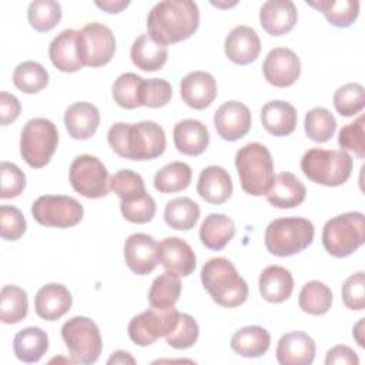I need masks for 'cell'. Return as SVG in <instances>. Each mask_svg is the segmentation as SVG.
I'll return each mask as SVG.
<instances>
[{"label": "cell", "instance_id": "6da1fadb", "mask_svg": "<svg viewBox=\"0 0 365 365\" xmlns=\"http://www.w3.org/2000/svg\"><path fill=\"white\" fill-rule=\"evenodd\" d=\"M200 26V10L190 0H164L153 6L147 16V30L163 46L190 38Z\"/></svg>", "mask_w": 365, "mask_h": 365}, {"label": "cell", "instance_id": "7a4b0ae2", "mask_svg": "<svg viewBox=\"0 0 365 365\" xmlns=\"http://www.w3.org/2000/svg\"><path fill=\"white\" fill-rule=\"evenodd\" d=\"M111 150L127 160L145 161L160 157L167 147L165 133L155 121L115 123L107 133Z\"/></svg>", "mask_w": 365, "mask_h": 365}, {"label": "cell", "instance_id": "3957f363", "mask_svg": "<svg viewBox=\"0 0 365 365\" xmlns=\"http://www.w3.org/2000/svg\"><path fill=\"white\" fill-rule=\"evenodd\" d=\"M201 282L211 299L224 308L242 305L248 298V285L228 258H210L201 268Z\"/></svg>", "mask_w": 365, "mask_h": 365}, {"label": "cell", "instance_id": "277c9868", "mask_svg": "<svg viewBox=\"0 0 365 365\" xmlns=\"http://www.w3.org/2000/svg\"><path fill=\"white\" fill-rule=\"evenodd\" d=\"M235 168L241 188L254 197L265 195L275 178L271 153L259 143H248L237 151Z\"/></svg>", "mask_w": 365, "mask_h": 365}, {"label": "cell", "instance_id": "5b68a950", "mask_svg": "<svg viewBox=\"0 0 365 365\" xmlns=\"http://www.w3.org/2000/svg\"><path fill=\"white\" fill-rule=\"evenodd\" d=\"M354 167L352 157L344 150L309 148L301 158L304 175L315 184L338 187L348 181Z\"/></svg>", "mask_w": 365, "mask_h": 365}, {"label": "cell", "instance_id": "8992f818", "mask_svg": "<svg viewBox=\"0 0 365 365\" xmlns=\"http://www.w3.org/2000/svg\"><path fill=\"white\" fill-rule=\"evenodd\" d=\"M315 235L314 224L302 217H284L271 221L264 234V242L269 254L291 257L308 248Z\"/></svg>", "mask_w": 365, "mask_h": 365}, {"label": "cell", "instance_id": "52a82bcc", "mask_svg": "<svg viewBox=\"0 0 365 365\" xmlns=\"http://www.w3.org/2000/svg\"><path fill=\"white\" fill-rule=\"evenodd\" d=\"M322 245L335 258L354 254L365 242V217L349 211L328 220L322 228Z\"/></svg>", "mask_w": 365, "mask_h": 365}, {"label": "cell", "instance_id": "ba28073f", "mask_svg": "<svg viewBox=\"0 0 365 365\" xmlns=\"http://www.w3.org/2000/svg\"><path fill=\"white\" fill-rule=\"evenodd\" d=\"M58 145V131L53 121L36 117L26 123L20 137V154L31 168H43Z\"/></svg>", "mask_w": 365, "mask_h": 365}, {"label": "cell", "instance_id": "9c48e42d", "mask_svg": "<svg viewBox=\"0 0 365 365\" xmlns=\"http://www.w3.org/2000/svg\"><path fill=\"white\" fill-rule=\"evenodd\" d=\"M61 336L76 364H94L103 351V341L97 324L88 317L77 315L61 327Z\"/></svg>", "mask_w": 365, "mask_h": 365}, {"label": "cell", "instance_id": "30bf717a", "mask_svg": "<svg viewBox=\"0 0 365 365\" xmlns=\"http://www.w3.org/2000/svg\"><path fill=\"white\" fill-rule=\"evenodd\" d=\"M31 215L44 227L71 228L83 220L84 208L68 195H41L33 202Z\"/></svg>", "mask_w": 365, "mask_h": 365}, {"label": "cell", "instance_id": "8fae6325", "mask_svg": "<svg viewBox=\"0 0 365 365\" xmlns=\"http://www.w3.org/2000/svg\"><path fill=\"white\" fill-rule=\"evenodd\" d=\"M73 190L86 198H103L110 191L108 171L94 155H77L68 171Z\"/></svg>", "mask_w": 365, "mask_h": 365}, {"label": "cell", "instance_id": "7c38bea8", "mask_svg": "<svg viewBox=\"0 0 365 365\" xmlns=\"http://www.w3.org/2000/svg\"><path fill=\"white\" fill-rule=\"evenodd\" d=\"M77 47L83 66L101 67L114 57L115 37L106 24L91 21L78 30Z\"/></svg>", "mask_w": 365, "mask_h": 365}, {"label": "cell", "instance_id": "4fadbf2b", "mask_svg": "<svg viewBox=\"0 0 365 365\" xmlns=\"http://www.w3.org/2000/svg\"><path fill=\"white\" fill-rule=\"evenodd\" d=\"M178 315L180 312L175 308L157 309L151 307L131 318L127 328L128 336L135 345L148 346L174 331Z\"/></svg>", "mask_w": 365, "mask_h": 365}, {"label": "cell", "instance_id": "5bb4252c", "mask_svg": "<svg viewBox=\"0 0 365 365\" xmlns=\"http://www.w3.org/2000/svg\"><path fill=\"white\" fill-rule=\"evenodd\" d=\"M265 80L279 88L292 86L301 74V61L295 51L288 47L272 48L262 64Z\"/></svg>", "mask_w": 365, "mask_h": 365}, {"label": "cell", "instance_id": "9a60e30c", "mask_svg": "<svg viewBox=\"0 0 365 365\" xmlns=\"http://www.w3.org/2000/svg\"><path fill=\"white\" fill-rule=\"evenodd\" d=\"M214 127L222 140L237 141L251 130V111L241 101H225L214 113Z\"/></svg>", "mask_w": 365, "mask_h": 365}, {"label": "cell", "instance_id": "2e32d148", "mask_svg": "<svg viewBox=\"0 0 365 365\" xmlns=\"http://www.w3.org/2000/svg\"><path fill=\"white\" fill-rule=\"evenodd\" d=\"M124 259L137 275H147L158 265V242L148 234H131L124 242Z\"/></svg>", "mask_w": 365, "mask_h": 365}, {"label": "cell", "instance_id": "e0dca14e", "mask_svg": "<svg viewBox=\"0 0 365 365\" xmlns=\"http://www.w3.org/2000/svg\"><path fill=\"white\" fill-rule=\"evenodd\" d=\"M180 94L188 107L204 110L211 106L218 94L217 81L214 76L207 71H191L182 77Z\"/></svg>", "mask_w": 365, "mask_h": 365}, {"label": "cell", "instance_id": "ac0fdd59", "mask_svg": "<svg viewBox=\"0 0 365 365\" xmlns=\"http://www.w3.org/2000/svg\"><path fill=\"white\" fill-rule=\"evenodd\" d=\"M158 262L165 271L188 277L195 269V254L190 244L178 237H167L158 244Z\"/></svg>", "mask_w": 365, "mask_h": 365}, {"label": "cell", "instance_id": "d6986e66", "mask_svg": "<svg viewBox=\"0 0 365 365\" xmlns=\"http://www.w3.org/2000/svg\"><path fill=\"white\" fill-rule=\"evenodd\" d=\"M224 50L228 60L240 66H247L259 56L261 40L252 27L240 24L227 34Z\"/></svg>", "mask_w": 365, "mask_h": 365}, {"label": "cell", "instance_id": "ffe728a7", "mask_svg": "<svg viewBox=\"0 0 365 365\" xmlns=\"http://www.w3.org/2000/svg\"><path fill=\"white\" fill-rule=\"evenodd\" d=\"M275 354L281 365H311L315 358V341L302 331H291L279 338Z\"/></svg>", "mask_w": 365, "mask_h": 365}, {"label": "cell", "instance_id": "44dd1931", "mask_svg": "<svg viewBox=\"0 0 365 365\" xmlns=\"http://www.w3.org/2000/svg\"><path fill=\"white\" fill-rule=\"evenodd\" d=\"M73 305L71 292L63 284H46L34 297L36 314L44 321H57L64 317Z\"/></svg>", "mask_w": 365, "mask_h": 365}, {"label": "cell", "instance_id": "7402d4cb", "mask_svg": "<svg viewBox=\"0 0 365 365\" xmlns=\"http://www.w3.org/2000/svg\"><path fill=\"white\" fill-rule=\"evenodd\" d=\"M298 21V11L291 0H268L261 6L259 24L271 36L289 33Z\"/></svg>", "mask_w": 365, "mask_h": 365}, {"label": "cell", "instance_id": "603a6c76", "mask_svg": "<svg viewBox=\"0 0 365 365\" xmlns=\"http://www.w3.org/2000/svg\"><path fill=\"white\" fill-rule=\"evenodd\" d=\"M64 125L71 138L87 140L100 125L98 108L88 101L73 103L64 111Z\"/></svg>", "mask_w": 365, "mask_h": 365}, {"label": "cell", "instance_id": "cb8c5ba5", "mask_svg": "<svg viewBox=\"0 0 365 365\" xmlns=\"http://www.w3.org/2000/svg\"><path fill=\"white\" fill-rule=\"evenodd\" d=\"M173 140L178 153L197 157L207 150L210 144V133L204 123L194 118H185L174 125Z\"/></svg>", "mask_w": 365, "mask_h": 365}, {"label": "cell", "instance_id": "d4e9b609", "mask_svg": "<svg viewBox=\"0 0 365 365\" xmlns=\"http://www.w3.org/2000/svg\"><path fill=\"white\" fill-rule=\"evenodd\" d=\"M198 195L210 204H224L232 194V180L228 171L220 165L202 168L197 182Z\"/></svg>", "mask_w": 365, "mask_h": 365}, {"label": "cell", "instance_id": "484cf974", "mask_svg": "<svg viewBox=\"0 0 365 365\" xmlns=\"http://www.w3.org/2000/svg\"><path fill=\"white\" fill-rule=\"evenodd\" d=\"M77 34L78 30L66 29L48 46V57L53 66L63 73H76L84 67L78 56Z\"/></svg>", "mask_w": 365, "mask_h": 365}, {"label": "cell", "instance_id": "4316f807", "mask_svg": "<svg viewBox=\"0 0 365 365\" xmlns=\"http://www.w3.org/2000/svg\"><path fill=\"white\" fill-rule=\"evenodd\" d=\"M307 188L292 173L284 171L275 175L272 185L265 194L267 201L275 208H295L305 200Z\"/></svg>", "mask_w": 365, "mask_h": 365}, {"label": "cell", "instance_id": "83f0119b", "mask_svg": "<svg viewBox=\"0 0 365 365\" xmlns=\"http://www.w3.org/2000/svg\"><path fill=\"white\" fill-rule=\"evenodd\" d=\"M298 121L297 110L284 100H272L261 108V123L267 133L274 137H285L294 133Z\"/></svg>", "mask_w": 365, "mask_h": 365}, {"label": "cell", "instance_id": "f1b7e54d", "mask_svg": "<svg viewBox=\"0 0 365 365\" xmlns=\"http://www.w3.org/2000/svg\"><path fill=\"white\" fill-rule=\"evenodd\" d=\"M258 288L265 301L281 304L287 301L294 291L292 274L281 265H268L259 275Z\"/></svg>", "mask_w": 365, "mask_h": 365}, {"label": "cell", "instance_id": "f546056e", "mask_svg": "<svg viewBox=\"0 0 365 365\" xmlns=\"http://www.w3.org/2000/svg\"><path fill=\"white\" fill-rule=\"evenodd\" d=\"M130 57L137 68L143 71H157L165 64L168 48L153 40L148 33H144L134 40Z\"/></svg>", "mask_w": 365, "mask_h": 365}, {"label": "cell", "instance_id": "4dcf8cb0", "mask_svg": "<svg viewBox=\"0 0 365 365\" xmlns=\"http://www.w3.org/2000/svg\"><path fill=\"white\" fill-rule=\"evenodd\" d=\"M235 235V224L225 214H208L200 227V240L211 251L224 250Z\"/></svg>", "mask_w": 365, "mask_h": 365}, {"label": "cell", "instance_id": "1f68e13d", "mask_svg": "<svg viewBox=\"0 0 365 365\" xmlns=\"http://www.w3.org/2000/svg\"><path fill=\"white\" fill-rule=\"evenodd\" d=\"M13 351L21 362H38L48 351V335L38 327L23 328L13 338Z\"/></svg>", "mask_w": 365, "mask_h": 365}, {"label": "cell", "instance_id": "d6a6232c", "mask_svg": "<svg viewBox=\"0 0 365 365\" xmlns=\"http://www.w3.org/2000/svg\"><path fill=\"white\" fill-rule=\"evenodd\" d=\"M271 344L269 332L259 325H248L231 336V349L244 358H259L262 356Z\"/></svg>", "mask_w": 365, "mask_h": 365}, {"label": "cell", "instance_id": "836d02e7", "mask_svg": "<svg viewBox=\"0 0 365 365\" xmlns=\"http://www.w3.org/2000/svg\"><path fill=\"white\" fill-rule=\"evenodd\" d=\"M200 205L188 197L170 200L164 208V220L168 227L178 231H190L200 218Z\"/></svg>", "mask_w": 365, "mask_h": 365}, {"label": "cell", "instance_id": "e575fe53", "mask_svg": "<svg viewBox=\"0 0 365 365\" xmlns=\"http://www.w3.org/2000/svg\"><path fill=\"white\" fill-rule=\"evenodd\" d=\"M307 4L321 11L329 24L339 29L354 24V21L358 19L361 6L356 0H309Z\"/></svg>", "mask_w": 365, "mask_h": 365}, {"label": "cell", "instance_id": "d590c367", "mask_svg": "<svg viewBox=\"0 0 365 365\" xmlns=\"http://www.w3.org/2000/svg\"><path fill=\"white\" fill-rule=\"evenodd\" d=\"M181 294L180 275L171 271H165L158 275L148 291V302L157 309L174 308Z\"/></svg>", "mask_w": 365, "mask_h": 365}, {"label": "cell", "instance_id": "8d00e7d4", "mask_svg": "<svg viewBox=\"0 0 365 365\" xmlns=\"http://www.w3.org/2000/svg\"><path fill=\"white\" fill-rule=\"evenodd\" d=\"M192 178V170L187 163L173 161L155 173L154 188L161 194L180 192L185 190Z\"/></svg>", "mask_w": 365, "mask_h": 365}, {"label": "cell", "instance_id": "74e56055", "mask_svg": "<svg viewBox=\"0 0 365 365\" xmlns=\"http://www.w3.org/2000/svg\"><path fill=\"white\" fill-rule=\"evenodd\" d=\"M298 304L307 314L324 315L332 305V291L321 281H308L299 291Z\"/></svg>", "mask_w": 365, "mask_h": 365}, {"label": "cell", "instance_id": "f35d334b", "mask_svg": "<svg viewBox=\"0 0 365 365\" xmlns=\"http://www.w3.org/2000/svg\"><path fill=\"white\" fill-rule=\"evenodd\" d=\"M27 292L17 285H4L0 291V319L4 324H17L27 317Z\"/></svg>", "mask_w": 365, "mask_h": 365}, {"label": "cell", "instance_id": "ab89813d", "mask_svg": "<svg viewBox=\"0 0 365 365\" xmlns=\"http://www.w3.org/2000/svg\"><path fill=\"white\" fill-rule=\"evenodd\" d=\"M13 84L26 94H36L47 87L48 71L37 61H23L14 68Z\"/></svg>", "mask_w": 365, "mask_h": 365}, {"label": "cell", "instance_id": "60d3db41", "mask_svg": "<svg viewBox=\"0 0 365 365\" xmlns=\"http://www.w3.org/2000/svg\"><path fill=\"white\" fill-rule=\"evenodd\" d=\"M304 130L309 140L315 143H327L335 134L336 120L328 108L315 107L305 114Z\"/></svg>", "mask_w": 365, "mask_h": 365}, {"label": "cell", "instance_id": "b9f144b4", "mask_svg": "<svg viewBox=\"0 0 365 365\" xmlns=\"http://www.w3.org/2000/svg\"><path fill=\"white\" fill-rule=\"evenodd\" d=\"M27 19L34 30L50 31L61 20V6L54 0H34L29 4Z\"/></svg>", "mask_w": 365, "mask_h": 365}, {"label": "cell", "instance_id": "7bdbcfd3", "mask_svg": "<svg viewBox=\"0 0 365 365\" xmlns=\"http://www.w3.org/2000/svg\"><path fill=\"white\" fill-rule=\"evenodd\" d=\"M143 77L135 73H123L120 74L113 84L111 94L113 100L125 110H134L141 107L140 104V87L143 83Z\"/></svg>", "mask_w": 365, "mask_h": 365}, {"label": "cell", "instance_id": "ee69618b", "mask_svg": "<svg viewBox=\"0 0 365 365\" xmlns=\"http://www.w3.org/2000/svg\"><path fill=\"white\" fill-rule=\"evenodd\" d=\"M334 107L342 117L359 114L365 106V88L359 83H346L334 93Z\"/></svg>", "mask_w": 365, "mask_h": 365}, {"label": "cell", "instance_id": "f6af8a7d", "mask_svg": "<svg viewBox=\"0 0 365 365\" xmlns=\"http://www.w3.org/2000/svg\"><path fill=\"white\" fill-rule=\"evenodd\" d=\"M110 190L117 194L121 201H134L147 194L143 177L128 168L120 170L111 175Z\"/></svg>", "mask_w": 365, "mask_h": 365}, {"label": "cell", "instance_id": "bcb514c9", "mask_svg": "<svg viewBox=\"0 0 365 365\" xmlns=\"http://www.w3.org/2000/svg\"><path fill=\"white\" fill-rule=\"evenodd\" d=\"M173 87L164 78L143 80L140 87V104L148 108H160L170 103Z\"/></svg>", "mask_w": 365, "mask_h": 365}, {"label": "cell", "instance_id": "7dc6e473", "mask_svg": "<svg viewBox=\"0 0 365 365\" xmlns=\"http://www.w3.org/2000/svg\"><path fill=\"white\" fill-rule=\"evenodd\" d=\"M200 328L197 321L190 314H181L178 315V322L173 332H170L165 336L167 344L174 349H187L195 345L198 341Z\"/></svg>", "mask_w": 365, "mask_h": 365}, {"label": "cell", "instance_id": "c3c4849f", "mask_svg": "<svg viewBox=\"0 0 365 365\" xmlns=\"http://www.w3.org/2000/svg\"><path fill=\"white\" fill-rule=\"evenodd\" d=\"M365 117L361 114L355 121L344 125L338 133V144L346 151L351 150L358 158L365 157Z\"/></svg>", "mask_w": 365, "mask_h": 365}, {"label": "cell", "instance_id": "681fc988", "mask_svg": "<svg viewBox=\"0 0 365 365\" xmlns=\"http://www.w3.org/2000/svg\"><path fill=\"white\" fill-rule=\"evenodd\" d=\"M27 230L23 212L14 205L0 207V235L6 241H17Z\"/></svg>", "mask_w": 365, "mask_h": 365}, {"label": "cell", "instance_id": "f907efd6", "mask_svg": "<svg viewBox=\"0 0 365 365\" xmlns=\"http://www.w3.org/2000/svg\"><path fill=\"white\" fill-rule=\"evenodd\" d=\"M120 210L123 217L134 224L150 222L157 211L154 198L147 192L144 197L134 201H121Z\"/></svg>", "mask_w": 365, "mask_h": 365}, {"label": "cell", "instance_id": "816d5d0a", "mask_svg": "<svg viewBox=\"0 0 365 365\" xmlns=\"http://www.w3.org/2000/svg\"><path fill=\"white\" fill-rule=\"evenodd\" d=\"M342 302L351 311H362L365 308V274L358 271L349 275L341 289Z\"/></svg>", "mask_w": 365, "mask_h": 365}, {"label": "cell", "instance_id": "f5cc1de1", "mask_svg": "<svg viewBox=\"0 0 365 365\" xmlns=\"http://www.w3.org/2000/svg\"><path fill=\"white\" fill-rule=\"evenodd\" d=\"M1 175V192L0 198H14L23 192L26 188V175L24 173L13 163L3 161L0 164Z\"/></svg>", "mask_w": 365, "mask_h": 365}, {"label": "cell", "instance_id": "db71d44e", "mask_svg": "<svg viewBox=\"0 0 365 365\" xmlns=\"http://www.w3.org/2000/svg\"><path fill=\"white\" fill-rule=\"evenodd\" d=\"M21 111V104L19 98L7 91L0 93V124L9 125L14 123Z\"/></svg>", "mask_w": 365, "mask_h": 365}, {"label": "cell", "instance_id": "11a10c76", "mask_svg": "<svg viewBox=\"0 0 365 365\" xmlns=\"http://www.w3.org/2000/svg\"><path fill=\"white\" fill-rule=\"evenodd\" d=\"M327 365H358L359 358L356 352L346 345L332 346L325 356Z\"/></svg>", "mask_w": 365, "mask_h": 365}, {"label": "cell", "instance_id": "9f6ffc18", "mask_svg": "<svg viewBox=\"0 0 365 365\" xmlns=\"http://www.w3.org/2000/svg\"><path fill=\"white\" fill-rule=\"evenodd\" d=\"M94 4L110 14H117L123 11L130 4V1L128 0H103V1L97 0Z\"/></svg>", "mask_w": 365, "mask_h": 365}, {"label": "cell", "instance_id": "6f0895ef", "mask_svg": "<svg viewBox=\"0 0 365 365\" xmlns=\"http://www.w3.org/2000/svg\"><path fill=\"white\" fill-rule=\"evenodd\" d=\"M107 364H135V359L125 351H115L108 358Z\"/></svg>", "mask_w": 365, "mask_h": 365}, {"label": "cell", "instance_id": "680465c9", "mask_svg": "<svg viewBox=\"0 0 365 365\" xmlns=\"http://www.w3.org/2000/svg\"><path fill=\"white\" fill-rule=\"evenodd\" d=\"M352 335H354L356 344H358L361 348H364V346H365V344H364V318H361V319L356 322V325L354 327Z\"/></svg>", "mask_w": 365, "mask_h": 365}, {"label": "cell", "instance_id": "91938a15", "mask_svg": "<svg viewBox=\"0 0 365 365\" xmlns=\"http://www.w3.org/2000/svg\"><path fill=\"white\" fill-rule=\"evenodd\" d=\"M211 4L215 7H220V9H230V7L235 6L237 1H228V3L227 1H211Z\"/></svg>", "mask_w": 365, "mask_h": 365}]
</instances>
